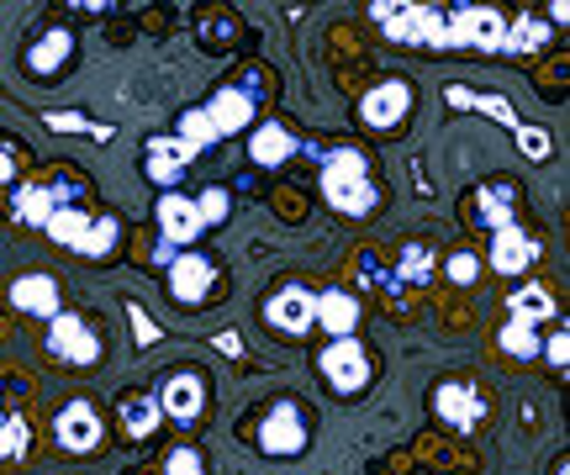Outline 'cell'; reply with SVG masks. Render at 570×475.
<instances>
[{
	"label": "cell",
	"instance_id": "10",
	"mask_svg": "<svg viewBox=\"0 0 570 475\" xmlns=\"http://www.w3.org/2000/svg\"><path fill=\"white\" fill-rule=\"evenodd\" d=\"M217 286H223V269L206 254H175L164 265V290H169L175 307H206L217 296Z\"/></svg>",
	"mask_w": 570,
	"mask_h": 475
},
{
	"label": "cell",
	"instance_id": "30",
	"mask_svg": "<svg viewBox=\"0 0 570 475\" xmlns=\"http://www.w3.org/2000/svg\"><path fill=\"white\" fill-rule=\"evenodd\" d=\"M196 201V211H202L206 228H223L227 211H233V196H227V186H202V196H190Z\"/></svg>",
	"mask_w": 570,
	"mask_h": 475
},
{
	"label": "cell",
	"instance_id": "22",
	"mask_svg": "<svg viewBox=\"0 0 570 475\" xmlns=\"http://www.w3.org/2000/svg\"><path fill=\"white\" fill-rule=\"evenodd\" d=\"M117 423H122L127 438H154L159 434V402H154V392H122L117 396Z\"/></svg>",
	"mask_w": 570,
	"mask_h": 475
},
{
	"label": "cell",
	"instance_id": "3",
	"mask_svg": "<svg viewBox=\"0 0 570 475\" xmlns=\"http://www.w3.org/2000/svg\"><path fill=\"white\" fill-rule=\"evenodd\" d=\"M306 444H312V423H306L302 402L296 396H275L259 423H254V449L269 459H302Z\"/></svg>",
	"mask_w": 570,
	"mask_h": 475
},
{
	"label": "cell",
	"instance_id": "29",
	"mask_svg": "<svg viewBox=\"0 0 570 475\" xmlns=\"http://www.w3.org/2000/svg\"><path fill=\"white\" fill-rule=\"evenodd\" d=\"M539 354H544V365H550L554 380H566V375H570V338H566V323H554V328L544 333Z\"/></svg>",
	"mask_w": 570,
	"mask_h": 475
},
{
	"label": "cell",
	"instance_id": "24",
	"mask_svg": "<svg viewBox=\"0 0 570 475\" xmlns=\"http://www.w3.org/2000/svg\"><path fill=\"white\" fill-rule=\"evenodd\" d=\"M42 232H48V238H53L59 248H69V254H75V248H80V238L90 232V211H85V201H69V207H59L53 217H48V222H42Z\"/></svg>",
	"mask_w": 570,
	"mask_h": 475
},
{
	"label": "cell",
	"instance_id": "6",
	"mask_svg": "<svg viewBox=\"0 0 570 475\" xmlns=\"http://www.w3.org/2000/svg\"><path fill=\"white\" fill-rule=\"evenodd\" d=\"M317 375L333 396H360L375 380V349L360 344V338H333L317 354Z\"/></svg>",
	"mask_w": 570,
	"mask_h": 475
},
{
	"label": "cell",
	"instance_id": "2",
	"mask_svg": "<svg viewBox=\"0 0 570 475\" xmlns=\"http://www.w3.org/2000/svg\"><path fill=\"white\" fill-rule=\"evenodd\" d=\"M554 323H560L554 290L539 286V280H518L508 296V323L497 333V349L512 354V359H539V344H544V333Z\"/></svg>",
	"mask_w": 570,
	"mask_h": 475
},
{
	"label": "cell",
	"instance_id": "28",
	"mask_svg": "<svg viewBox=\"0 0 570 475\" xmlns=\"http://www.w3.org/2000/svg\"><path fill=\"white\" fill-rule=\"evenodd\" d=\"M396 275H402L407 286H423L428 275H433V244H428V238H417V244L402 248V259H396Z\"/></svg>",
	"mask_w": 570,
	"mask_h": 475
},
{
	"label": "cell",
	"instance_id": "16",
	"mask_svg": "<svg viewBox=\"0 0 570 475\" xmlns=\"http://www.w3.org/2000/svg\"><path fill=\"white\" fill-rule=\"evenodd\" d=\"M202 117L212 122L217 144H223V138H238V132H254V122H259V106L248 101L238 85H217V90L202 101Z\"/></svg>",
	"mask_w": 570,
	"mask_h": 475
},
{
	"label": "cell",
	"instance_id": "7",
	"mask_svg": "<svg viewBox=\"0 0 570 475\" xmlns=\"http://www.w3.org/2000/svg\"><path fill=\"white\" fill-rule=\"evenodd\" d=\"M412 106H417V85L402 80V75H386V80H375L360 96V127L375 132V138H386V132H402L412 122Z\"/></svg>",
	"mask_w": 570,
	"mask_h": 475
},
{
	"label": "cell",
	"instance_id": "34",
	"mask_svg": "<svg viewBox=\"0 0 570 475\" xmlns=\"http://www.w3.org/2000/svg\"><path fill=\"white\" fill-rule=\"evenodd\" d=\"M0 396H6L0 407H21V402H27V380H17V375H0Z\"/></svg>",
	"mask_w": 570,
	"mask_h": 475
},
{
	"label": "cell",
	"instance_id": "17",
	"mask_svg": "<svg viewBox=\"0 0 570 475\" xmlns=\"http://www.w3.org/2000/svg\"><path fill=\"white\" fill-rule=\"evenodd\" d=\"M11 307H17L21 317H32V323H53L63 311L59 275H48V269H21L17 280H11Z\"/></svg>",
	"mask_w": 570,
	"mask_h": 475
},
{
	"label": "cell",
	"instance_id": "9",
	"mask_svg": "<svg viewBox=\"0 0 570 475\" xmlns=\"http://www.w3.org/2000/svg\"><path fill=\"white\" fill-rule=\"evenodd\" d=\"M75 59H80V32H75V27H63V21H48V27L32 32L27 48H21V69H27L32 80H42V85L63 80V75L75 69Z\"/></svg>",
	"mask_w": 570,
	"mask_h": 475
},
{
	"label": "cell",
	"instance_id": "8",
	"mask_svg": "<svg viewBox=\"0 0 570 475\" xmlns=\"http://www.w3.org/2000/svg\"><path fill=\"white\" fill-rule=\"evenodd\" d=\"M48 354H53L59 365H69V370H96L106 359V338L85 311H59V317L48 323Z\"/></svg>",
	"mask_w": 570,
	"mask_h": 475
},
{
	"label": "cell",
	"instance_id": "32",
	"mask_svg": "<svg viewBox=\"0 0 570 475\" xmlns=\"http://www.w3.org/2000/svg\"><path fill=\"white\" fill-rule=\"evenodd\" d=\"M164 475H206V459L196 444H175L169 455H164Z\"/></svg>",
	"mask_w": 570,
	"mask_h": 475
},
{
	"label": "cell",
	"instance_id": "18",
	"mask_svg": "<svg viewBox=\"0 0 570 475\" xmlns=\"http://www.w3.org/2000/svg\"><path fill=\"white\" fill-rule=\"evenodd\" d=\"M190 159H202V154L185 148L175 132H164V138H148V144H142V175H148V186H159V190H180Z\"/></svg>",
	"mask_w": 570,
	"mask_h": 475
},
{
	"label": "cell",
	"instance_id": "20",
	"mask_svg": "<svg viewBox=\"0 0 570 475\" xmlns=\"http://www.w3.org/2000/svg\"><path fill=\"white\" fill-rule=\"evenodd\" d=\"M470 217H475L487 232L518 222V180L497 175V180H487V186H475V196H470Z\"/></svg>",
	"mask_w": 570,
	"mask_h": 475
},
{
	"label": "cell",
	"instance_id": "19",
	"mask_svg": "<svg viewBox=\"0 0 570 475\" xmlns=\"http://www.w3.org/2000/svg\"><path fill=\"white\" fill-rule=\"evenodd\" d=\"M360 296L354 290H344V286H327V290H317V311H312V328H323L327 333V344L333 338H354L360 333Z\"/></svg>",
	"mask_w": 570,
	"mask_h": 475
},
{
	"label": "cell",
	"instance_id": "33",
	"mask_svg": "<svg viewBox=\"0 0 570 475\" xmlns=\"http://www.w3.org/2000/svg\"><path fill=\"white\" fill-rule=\"evenodd\" d=\"M21 175V148L11 138H0V190H11Z\"/></svg>",
	"mask_w": 570,
	"mask_h": 475
},
{
	"label": "cell",
	"instance_id": "13",
	"mask_svg": "<svg viewBox=\"0 0 570 475\" xmlns=\"http://www.w3.org/2000/svg\"><path fill=\"white\" fill-rule=\"evenodd\" d=\"M428 402H433V413L444 417L454 434H475L491 413V402L481 396V386H470V380H439V386L428 392Z\"/></svg>",
	"mask_w": 570,
	"mask_h": 475
},
{
	"label": "cell",
	"instance_id": "12",
	"mask_svg": "<svg viewBox=\"0 0 570 475\" xmlns=\"http://www.w3.org/2000/svg\"><path fill=\"white\" fill-rule=\"evenodd\" d=\"M312 311H317V290L302 286V280H285V286L269 290L265 328L281 333V338H302V333H312Z\"/></svg>",
	"mask_w": 570,
	"mask_h": 475
},
{
	"label": "cell",
	"instance_id": "26",
	"mask_svg": "<svg viewBox=\"0 0 570 475\" xmlns=\"http://www.w3.org/2000/svg\"><path fill=\"white\" fill-rule=\"evenodd\" d=\"M550 42V21L539 17H508V38H502V53L523 59V53H539Z\"/></svg>",
	"mask_w": 570,
	"mask_h": 475
},
{
	"label": "cell",
	"instance_id": "15",
	"mask_svg": "<svg viewBox=\"0 0 570 475\" xmlns=\"http://www.w3.org/2000/svg\"><path fill=\"white\" fill-rule=\"evenodd\" d=\"M544 254V244L533 238L523 222H508V228H497V232H487V265L497 269V275H529V265Z\"/></svg>",
	"mask_w": 570,
	"mask_h": 475
},
{
	"label": "cell",
	"instance_id": "14",
	"mask_svg": "<svg viewBox=\"0 0 570 475\" xmlns=\"http://www.w3.org/2000/svg\"><path fill=\"white\" fill-rule=\"evenodd\" d=\"M154 402H159V413L169 417V423H202L206 417V402H212V386H206L202 370H175L164 375V386L154 392Z\"/></svg>",
	"mask_w": 570,
	"mask_h": 475
},
{
	"label": "cell",
	"instance_id": "23",
	"mask_svg": "<svg viewBox=\"0 0 570 475\" xmlns=\"http://www.w3.org/2000/svg\"><path fill=\"white\" fill-rule=\"evenodd\" d=\"M32 455V423L21 407H0V465H17Z\"/></svg>",
	"mask_w": 570,
	"mask_h": 475
},
{
	"label": "cell",
	"instance_id": "27",
	"mask_svg": "<svg viewBox=\"0 0 570 475\" xmlns=\"http://www.w3.org/2000/svg\"><path fill=\"white\" fill-rule=\"evenodd\" d=\"M238 38H244V21H233L227 11H212V17L196 21V42H202V48H212V53L233 48Z\"/></svg>",
	"mask_w": 570,
	"mask_h": 475
},
{
	"label": "cell",
	"instance_id": "35",
	"mask_svg": "<svg viewBox=\"0 0 570 475\" xmlns=\"http://www.w3.org/2000/svg\"><path fill=\"white\" fill-rule=\"evenodd\" d=\"M554 475H570V459H566V455L554 459Z\"/></svg>",
	"mask_w": 570,
	"mask_h": 475
},
{
	"label": "cell",
	"instance_id": "4",
	"mask_svg": "<svg viewBox=\"0 0 570 475\" xmlns=\"http://www.w3.org/2000/svg\"><path fill=\"white\" fill-rule=\"evenodd\" d=\"M154 228H159V238H154V265H169L175 254H185L190 244H202L206 222L185 190H164L159 201H154Z\"/></svg>",
	"mask_w": 570,
	"mask_h": 475
},
{
	"label": "cell",
	"instance_id": "21",
	"mask_svg": "<svg viewBox=\"0 0 570 475\" xmlns=\"http://www.w3.org/2000/svg\"><path fill=\"white\" fill-rule=\"evenodd\" d=\"M296 154H302V138L285 122H254V132H248V159H254V169H285Z\"/></svg>",
	"mask_w": 570,
	"mask_h": 475
},
{
	"label": "cell",
	"instance_id": "1",
	"mask_svg": "<svg viewBox=\"0 0 570 475\" xmlns=\"http://www.w3.org/2000/svg\"><path fill=\"white\" fill-rule=\"evenodd\" d=\"M317 190H323V201L338 217H370V211H381V201H386L370 148L348 144V138H338V144H327L317 154Z\"/></svg>",
	"mask_w": 570,
	"mask_h": 475
},
{
	"label": "cell",
	"instance_id": "5",
	"mask_svg": "<svg viewBox=\"0 0 570 475\" xmlns=\"http://www.w3.org/2000/svg\"><path fill=\"white\" fill-rule=\"evenodd\" d=\"M69 201H85V180H69V175H59V180H17L11 186V222L27 232H42V222Z\"/></svg>",
	"mask_w": 570,
	"mask_h": 475
},
{
	"label": "cell",
	"instance_id": "25",
	"mask_svg": "<svg viewBox=\"0 0 570 475\" xmlns=\"http://www.w3.org/2000/svg\"><path fill=\"white\" fill-rule=\"evenodd\" d=\"M122 217H117V211H111V217H90V232H85L80 238V248H75V254H80V259H106V254H117V248H122Z\"/></svg>",
	"mask_w": 570,
	"mask_h": 475
},
{
	"label": "cell",
	"instance_id": "31",
	"mask_svg": "<svg viewBox=\"0 0 570 475\" xmlns=\"http://www.w3.org/2000/svg\"><path fill=\"white\" fill-rule=\"evenodd\" d=\"M444 275L454 280V286H475L481 280V254H470V248H454L444 259Z\"/></svg>",
	"mask_w": 570,
	"mask_h": 475
},
{
	"label": "cell",
	"instance_id": "11",
	"mask_svg": "<svg viewBox=\"0 0 570 475\" xmlns=\"http://www.w3.org/2000/svg\"><path fill=\"white\" fill-rule=\"evenodd\" d=\"M53 444L63 455H96L106 444V417L96 413L90 396H69L59 413H53Z\"/></svg>",
	"mask_w": 570,
	"mask_h": 475
}]
</instances>
